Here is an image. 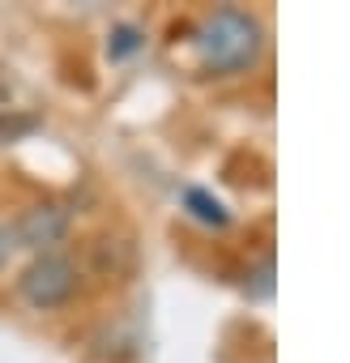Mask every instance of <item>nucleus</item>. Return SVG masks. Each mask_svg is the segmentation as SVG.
<instances>
[{"instance_id":"3","label":"nucleus","mask_w":350,"mask_h":363,"mask_svg":"<svg viewBox=\"0 0 350 363\" xmlns=\"http://www.w3.org/2000/svg\"><path fill=\"white\" fill-rule=\"evenodd\" d=\"M64 231H69V214L60 206H35L18 223V240L26 248H52V244L64 240Z\"/></svg>"},{"instance_id":"1","label":"nucleus","mask_w":350,"mask_h":363,"mask_svg":"<svg viewBox=\"0 0 350 363\" xmlns=\"http://www.w3.org/2000/svg\"><path fill=\"white\" fill-rule=\"evenodd\" d=\"M261 43H265L261 22L252 13H239V9H218L197 30V52H201V65L210 73H239V69L256 65Z\"/></svg>"},{"instance_id":"6","label":"nucleus","mask_w":350,"mask_h":363,"mask_svg":"<svg viewBox=\"0 0 350 363\" xmlns=\"http://www.w3.org/2000/svg\"><path fill=\"white\" fill-rule=\"evenodd\" d=\"M137 43H141L137 30H132V26H120V30H115V43H111V56H128V52H137Z\"/></svg>"},{"instance_id":"7","label":"nucleus","mask_w":350,"mask_h":363,"mask_svg":"<svg viewBox=\"0 0 350 363\" xmlns=\"http://www.w3.org/2000/svg\"><path fill=\"white\" fill-rule=\"evenodd\" d=\"M5 261H9V231L0 227V269H5Z\"/></svg>"},{"instance_id":"5","label":"nucleus","mask_w":350,"mask_h":363,"mask_svg":"<svg viewBox=\"0 0 350 363\" xmlns=\"http://www.w3.org/2000/svg\"><path fill=\"white\" fill-rule=\"evenodd\" d=\"M35 128V120H26V116H0V145L5 141H18L22 133H30Z\"/></svg>"},{"instance_id":"4","label":"nucleus","mask_w":350,"mask_h":363,"mask_svg":"<svg viewBox=\"0 0 350 363\" xmlns=\"http://www.w3.org/2000/svg\"><path fill=\"white\" fill-rule=\"evenodd\" d=\"M184 206H188L193 218H201L205 227H227V218H231L227 206H222L218 197H210L205 189H188V193H184Z\"/></svg>"},{"instance_id":"2","label":"nucleus","mask_w":350,"mask_h":363,"mask_svg":"<svg viewBox=\"0 0 350 363\" xmlns=\"http://www.w3.org/2000/svg\"><path fill=\"white\" fill-rule=\"evenodd\" d=\"M73 291H77V269L69 257H56V252L35 257L22 274V295L35 308H60Z\"/></svg>"}]
</instances>
